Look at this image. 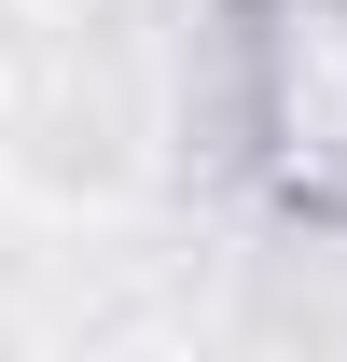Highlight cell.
Returning <instances> with one entry per match:
<instances>
[{
  "instance_id": "6da1fadb",
  "label": "cell",
  "mask_w": 347,
  "mask_h": 362,
  "mask_svg": "<svg viewBox=\"0 0 347 362\" xmlns=\"http://www.w3.org/2000/svg\"><path fill=\"white\" fill-rule=\"evenodd\" d=\"M250 112H264V168L292 209H347V14L334 0H278L250 56Z\"/></svg>"
}]
</instances>
